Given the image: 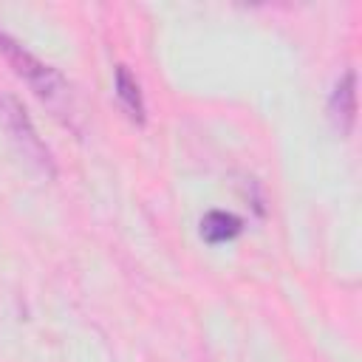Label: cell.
<instances>
[{
	"label": "cell",
	"instance_id": "1",
	"mask_svg": "<svg viewBox=\"0 0 362 362\" xmlns=\"http://www.w3.org/2000/svg\"><path fill=\"white\" fill-rule=\"evenodd\" d=\"M0 54L14 65V71L34 88V93L40 99H45L48 105H59V99L68 96V85L65 79L45 62H40L34 54H28L20 42H14L11 37L0 34Z\"/></svg>",
	"mask_w": 362,
	"mask_h": 362
},
{
	"label": "cell",
	"instance_id": "2",
	"mask_svg": "<svg viewBox=\"0 0 362 362\" xmlns=\"http://www.w3.org/2000/svg\"><path fill=\"white\" fill-rule=\"evenodd\" d=\"M0 116H3V122H6V127H8V133H11V139L20 144L23 156H28L31 161H37V164L45 167V164H48V153H45V147L40 144V139H37L31 122L25 119V110H20V105H17L14 99H0Z\"/></svg>",
	"mask_w": 362,
	"mask_h": 362
},
{
	"label": "cell",
	"instance_id": "3",
	"mask_svg": "<svg viewBox=\"0 0 362 362\" xmlns=\"http://www.w3.org/2000/svg\"><path fill=\"white\" fill-rule=\"evenodd\" d=\"M354 88H356L354 74H345V79L337 85L334 99H331V116L342 133H348L354 124V113H356V90Z\"/></svg>",
	"mask_w": 362,
	"mask_h": 362
},
{
	"label": "cell",
	"instance_id": "4",
	"mask_svg": "<svg viewBox=\"0 0 362 362\" xmlns=\"http://www.w3.org/2000/svg\"><path fill=\"white\" fill-rule=\"evenodd\" d=\"M238 232H240V221H238L235 215H229V212H209V215H204V221H201V235H204V240H209V243L232 240Z\"/></svg>",
	"mask_w": 362,
	"mask_h": 362
},
{
	"label": "cell",
	"instance_id": "5",
	"mask_svg": "<svg viewBox=\"0 0 362 362\" xmlns=\"http://www.w3.org/2000/svg\"><path fill=\"white\" fill-rule=\"evenodd\" d=\"M116 93H119L122 105L127 107V113H130L136 122H141V119H144V102H141V93H139L136 79L127 74L124 65L116 68Z\"/></svg>",
	"mask_w": 362,
	"mask_h": 362
}]
</instances>
